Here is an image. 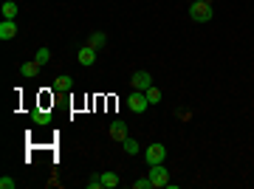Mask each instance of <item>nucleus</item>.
<instances>
[{
  "label": "nucleus",
  "mask_w": 254,
  "mask_h": 189,
  "mask_svg": "<svg viewBox=\"0 0 254 189\" xmlns=\"http://www.w3.org/2000/svg\"><path fill=\"white\" fill-rule=\"evenodd\" d=\"M212 17H215V11H212V3H209V0H192L190 3V20L192 23H209Z\"/></svg>",
  "instance_id": "obj_1"
},
{
  "label": "nucleus",
  "mask_w": 254,
  "mask_h": 189,
  "mask_svg": "<svg viewBox=\"0 0 254 189\" xmlns=\"http://www.w3.org/2000/svg\"><path fill=\"white\" fill-rule=\"evenodd\" d=\"M147 178L153 181V187H155V189H164L167 184H170V172H167V167H164V164H153Z\"/></svg>",
  "instance_id": "obj_2"
},
{
  "label": "nucleus",
  "mask_w": 254,
  "mask_h": 189,
  "mask_svg": "<svg viewBox=\"0 0 254 189\" xmlns=\"http://www.w3.org/2000/svg\"><path fill=\"white\" fill-rule=\"evenodd\" d=\"M127 108H130V113H144V110L150 108V102H147L144 90H133V93L127 96Z\"/></svg>",
  "instance_id": "obj_3"
},
{
  "label": "nucleus",
  "mask_w": 254,
  "mask_h": 189,
  "mask_svg": "<svg viewBox=\"0 0 254 189\" xmlns=\"http://www.w3.org/2000/svg\"><path fill=\"white\" fill-rule=\"evenodd\" d=\"M164 158H167V147L158 144V141L144 150V161L150 164V167H153V164H164Z\"/></svg>",
  "instance_id": "obj_4"
},
{
  "label": "nucleus",
  "mask_w": 254,
  "mask_h": 189,
  "mask_svg": "<svg viewBox=\"0 0 254 189\" xmlns=\"http://www.w3.org/2000/svg\"><path fill=\"white\" fill-rule=\"evenodd\" d=\"M150 85H153L150 71H136L133 76H130V88H133V90H147Z\"/></svg>",
  "instance_id": "obj_5"
},
{
  "label": "nucleus",
  "mask_w": 254,
  "mask_h": 189,
  "mask_svg": "<svg viewBox=\"0 0 254 189\" xmlns=\"http://www.w3.org/2000/svg\"><path fill=\"white\" fill-rule=\"evenodd\" d=\"M108 133H110V138H113V141H125V138H127V125L122 122V119H119V122H110Z\"/></svg>",
  "instance_id": "obj_6"
},
{
  "label": "nucleus",
  "mask_w": 254,
  "mask_h": 189,
  "mask_svg": "<svg viewBox=\"0 0 254 189\" xmlns=\"http://www.w3.org/2000/svg\"><path fill=\"white\" fill-rule=\"evenodd\" d=\"M76 60H79V65H93L96 63V48H91V45H82L79 48V54H76Z\"/></svg>",
  "instance_id": "obj_7"
},
{
  "label": "nucleus",
  "mask_w": 254,
  "mask_h": 189,
  "mask_svg": "<svg viewBox=\"0 0 254 189\" xmlns=\"http://www.w3.org/2000/svg\"><path fill=\"white\" fill-rule=\"evenodd\" d=\"M17 37V23L14 20H3L0 23V40L6 43V40H14Z\"/></svg>",
  "instance_id": "obj_8"
},
{
  "label": "nucleus",
  "mask_w": 254,
  "mask_h": 189,
  "mask_svg": "<svg viewBox=\"0 0 254 189\" xmlns=\"http://www.w3.org/2000/svg\"><path fill=\"white\" fill-rule=\"evenodd\" d=\"M40 68H43V65L37 63V60H28V63H23V65H20V73H23L26 79H34L37 73H40Z\"/></svg>",
  "instance_id": "obj_9"
},
{
  "label": "nucleus",
  "mask_w": 254,
  "mask_h": 189,
  "mask_svg": "<svg viewBox=\"0 0 254 189\" xmlns=\"http://www.w3.org/2000/svg\"><path fill=\"white\" fill-rule=\"evenodd\" d=\"M105 43H108V34H105V31H93V34L88 37V43H85V45H91V48H96V51H99V48H105Z\"/></svg>",
  "instance_id": "obj_10"
},
{
  "label": "nucleus",
  "mask_w": 254,
  "mask_h": 189,
  "mask_svg": "<svg viewBox=\"0 0 254 189\" xmlns=\"http://www.w3.org/2000/svg\"><path fill=\"white\" fill-rule=\"evenodd\" d=\"M3 20H14L17 17V11H20V6L14 3V0H3Z\"/></svg>",
  "instance_id": "obj_11"
},
{
  "label": "nucleus",
  "mask_w": 254,
  "mask_h": 189,
  "mask_svg": "<svg viewBox=\"0 0 254 189\" xmlns=\"http://www.w3.org/2000/svg\"><path fill=\"white\" fill-rule=\"evenodd\" d=\"M71 88H73V79L71 76H65V73L54 79V90H60V93H63V90H71Z\"/></svg>",
  "instance_id": "obj_12"
},
{
  "label": "nucleus",
  "mask_w": 254,
  "mask_h": 189,
  "mask_svg": "<svg viewBox=\"0 0 254 189\" xmlns=\"http://www.w3.org/2000/svg\"><path fill=\"white\" fill-rule=\"evenodd\" d=\"M31 119H34V125H51V113H48V110H34V113H31Z\"/></svg>",
  "instance_id": "obj_13"
},
{
  "label": "nucleus",
  "mask_w": 254,
  "mask_h": 189,
  "mask_svg": "<svg viewBox=\"0 0 254 189\" xmlns=\"http://www.w3.org/2000/svg\"><path fill=\"white\" fill-rule=\"evenodd\" d=\"M122 150H125L127 155H136L138 150H141V147H138V141H136V138H130V135H127L125 141H122Z\"/></svg>",
  "instance_id": "obj_14"
},
{
  "label": "nucleus",
  "mask_w": 254,
  "mask_h": 189,
  "mask_svg": "<svg viewBox=\"0 0 254 189\" xmlns=\"http://www.w3.org/2000/svg\"><path fill=\"white\" fill-rule=\"evenodd\" d=\"M102 187L116 189L119 187V175H116V172H102Z\"/></svg>",
  "instance_id": "obj_15"
},
{
  "label": "nucleus",
  "mask_w": 254,
  "mask_h": 189,
  "mask_svg": "<svg viewBox=\"0 0 254 189\" xmlns=\"http://www.w3.org/2000/svg\"><path fill=\"white\" fill-rule=\"evenodd\" d=\"M34 60H37L40 65H48V60H51V48L40 45V48H37V54H34Z\"/></svg>",
  "instance_id": "obj_16"
},
{
  "label": "nucleus",
  "mask_w": 254,
  "mask_h": 189,
  "mask_svg": "<svg viewBox=\"0 0 254 189\" xmlns=\"http://www.w3.org/2000/svg\"><path fill=\"white\" fill-rule=\"evenodd\" d=\"M144 96H147V102H150V105H158V102H161V90L155 88V85H150V88L144 90Z\"/></svg>",
  "instance_id": "obj_17"
},
{
  "label": "nucleus",
  "mask_w": 254,
  "mask_h": 189,
  "mask_svg": "<svg viewBox=\"0 0 254 189\" xmlns=\"http://www.w3.org/2000/svg\"><path fill=\"white\" fill-rule=\"evenodd\" d=\"M17 187V181L14 178H9V175H3V178H0V189H14Z\"/></svg>",
  "instance_id": "obj_18"
},
{
  "label": "nucleus",
  "mask_w": 254,
  "mask_h": 189,
  "mask_svg": "<svg viewBox=\"0 0 254 189\" xmlns=\"http://www.w3.org/2000/svg\"><path fill=\"white\" fill-rule=\"evenodd\" d=\"M133 189H153V181H150V178H141V181H133Z\"/></svg>",
  "instance_id": "obj_19"
},
{
  "label": "nucleus",
  "mask_w": 254,
  "mask_h": 189,
  "mask_svg": "<svg viewBox=\"0 0 254 189\" xmlns=\"http://www.w3.org/2000/svg\"><path fill=\"white\" fill-rule=\"evenodd\" d=\"M88 189H102V175H91V181H88Z\"/></svg>",
  "instance_id": "obj_20"
},
{
  "label": "nucleus",
  "mask_w": 254,
  "mask_h": 189,
  "mask_svg": "<svg viewBox=\"0 0 254 189\" xmlns=\"http://www.w3.org/2000/svg\"><path fill=\"white\" fill-rule=\"evenodd\" d=\"M175 116H178V122H190V119H192V113H190V110H175Z\"/></svg>",
  "instance_id": "obj_21"
}]
</instances>
